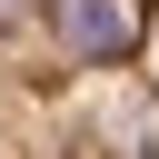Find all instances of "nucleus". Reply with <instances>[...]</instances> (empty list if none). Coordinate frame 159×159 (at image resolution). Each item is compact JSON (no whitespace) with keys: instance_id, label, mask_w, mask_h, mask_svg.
<instances>
[{"instance_id":"obj_1","label":"nucleus","mask_w":159,"mask_h":159,"mask_svg":"<svg viewBox=\"0 0 159 159\" xmlns=\"http://www.w3.org/2000/svg\"><path fill=\"white\" fill-rule=\"evenodd\" d=\"M0 159H159V0H0Z\"/></svg>"}]
</instances>
